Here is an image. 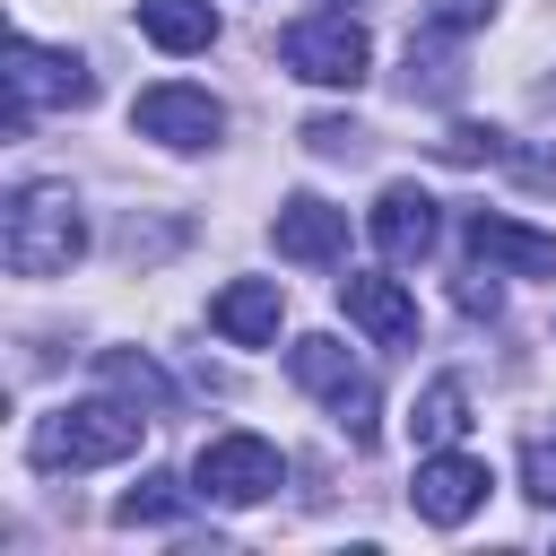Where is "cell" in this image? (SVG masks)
<instances>
[{
    "mask_svg": "<svg viewBox=\"0 0 556 556\" xmlns=\"http://www.w3.org/2000/svg\"><path fill=\"white\" fill-rule=\"evenodd\" d=\"M191 495H200V486H182V478L148 469V478L113 504V521H122V530H165V521H182V513H191Z\"/></svg>",
    "mask_w": 556,
    "mask_h": 556,
    "instance_id": "obj_16",
    "label": "cell"
},
{
    "mask_svg": "<svg viewBox=\"0 0 556 556\" xmlns=\"http://www.w3.org/2000/svg\"><path fill=\"white\" fill-rule=\"evenodd\" d=\"M96 374L122 391V400H139V408H174V382L156 374V356H130V348H104L96 356Z\"/></svg>",
    "mask_w": 556,
    "mask_h": 556,
    "instance_id": "obj_17",
    "label": "cell"
},
{
    "mask_svg": "<svg viewBox=\"0 0 556 556\" xmlns=\"http://www.w3.org/2000/svg\"><path fill=\"white\" fill-rule=\"evenodd\" d=\"M443 156H452V165H486V156H504V139L478 130V122H460V130H443Z\"/></svg>",
    "mask_w": 556,
    "mask_h": 556,
    "instance_id": "obj_21",
    "label": "cell"
},
{
    "mask_svg": "<svg viewBox=\"0 0 556 556\" xmlns=\"http://www.w3.org/2000/svg\"><path fill=\"white\" fill-rule=\"evenodd\" d=\"M521 478H530V504H556V443L547 434L521 443Z\"/></svg>",
    "mask_w": 556,
    "mask_h": 556,
    "instance_id": "obj_19",
    "label": "cell"
},
{
    "mask_svg": "<svg viewBox=\"0 0 556 556\" xmlns=\"http://www.w3.org/2000/svg\"><path fill=\"white\" fill-rule=\"evenodd\" d=\"M139 35L156 52H208L217 43V0H139Z\"/></svg>",
    "mask_w": 556,
    "mask_h": 556,
    "instance_id": "obj_14",
    "label": "cell"
},
{
    "mask_svg": "<svg viewBox=\"0 0 556 556\" xmlns=\"http://www.w3.org/2000/svg\"><path fill=\"white\" fill-rule=\"evenodd\" d=\"M504 295H495V278H460V313H495Z\"/></svg>",
    "mask_w": 556,
    "mask_h": 556,
    "instance_id": "obj_22",
    "label": "cell"
},
{
    "mask_svg": "<svg viewBox=\"0 0 556 556\" xmlns=\"http://www.w3.org/2000/svg\"><path fill=\"white\" fill-rule=\"evenodd\" d=\"M287 374H295V382H304V391L330 408V426H339L356 452L382 434V391H374V374H365V365H356V356H348L330 330L295 339V348H287Z\"/></svg>",
    "mask_w": 556,
    "mask_h": 556,
    "instance_id": "obj_3",
    "label": "cell"
},
{
    "mask_svg": "<svg viewBox=\"0 0 556 556\" xmlns=\"http://www.w3.org/2000/svg\"><path fill=\"white\" fill-rule=\"evenodd\" d=\"M130 122H139V139H156V148H174V156H200V148H217V130H226V104H217L208 87H182V78H165V87H148V96L130 104Z\"/></svg>",
    "mask_w": 556,
    "mask_h": 556,
    "instance_id": "obj_7",
    "label": "cell"
},
{
    "mask_svg": "<svg viewBox=\"0 0 556 556\" xmlns=\"http://www.w3.org/2000/svg\"><path fill=\"white\" fill-rule=\"evenodd\" d=\"M269 243H278V261H304V269H321V261H339V252H348V208H330V200L295 191V200H278V217H269Z\"/></svg>",
    "mask_w": 556,
    "mask_h": 556,
    "instance_id": "obj_12",
    "label": "cell"
},
{
    "mask_svg": "<svg viewBox=\"0 0 556 556\" xmlns=\"http://www.w3.org/2000/svg\"><path fill=\"white\" fill-rule=\"evenodd\" d=\"M278 313H287L278 278H226V287L208 295V330L235 339V348H269V339H278Z\"/></svg>",
    "mask_w": 556,
    "mask_h": 556,
    "instance_id": "obj_13",
    "label": "cell"
},
{
    "mask_svg": "<svg viewBox=\"0 0 556 556\" xmlns=\"http://www.w3.org/2000/svg\"><path fill=\"white\" fill-rule=\"evenodd\" d=\"M365 226H374V252H382L391 269H408V261H426V252H434V235H443V208H434L417 182H391V191L374 200V217H365Z\"/></svg>",
    "mask_w": 556,
    "mask_h": 556,
    "instance_id": "obj_11",
    "label": "cell"
},
{
    "mask_svg": "<svg viewBox=\"0 0 556 556\" xmlns=\"http://www.w3.org/2000/svg\"><path fill=\"white\" fill-rule=\"evenodd\" d=\"M486 460L478 452H460V443H443V452H417V478H408V504H417V521H434V530H460L478 504H486Z\"/></svg>",
    "mask_w": 556,
    "mask_h": 556,
    "instance_id": "obj_8",
    "label": "cell"
},
{
    "mask_svg": "<svg viewBox=\"0 0 556 556\" xmlns=\"http://www.w3.org/2000/svg\"><path fill=\"white\" fill-rule=\"evenodd\" d=\"M495 17V0H426V26L417 35H478Z\"/></svg>",
    "mask_w": 556,
    "mask_h": 556,
    "instance_id": "obj_18",
    "label": "cell"
},
{
    "mask_svg": "<svg viewBox=\"0 0 556 556\" xmlns=\"http://www.w3.org/2000/svg\"><path fill=\"white\" fill-rule=\"evenodd\" d=\"M460 235H469V252H478L486 269L556 278V235H539V226H521V217H504V208H469V217H460Z\"/></svg>",
    "mask_w": 556,
    "mask_h": 556,
    "instance_id": "obj_10",
    "label": "cell"
},
{
    "mask_svg": "<svg viewBox=\"0 0 556 556\" xmlns=\"http://www.w3.org/2000/svg\"><path fill=\"white\" fill-rule=\"evenodd\" d=\"M96 96V78H87V61L78 52H52V43H35V35H9V130H26L35 113H78Z\"/></svg>",
    "mask_w": 556,
    "mask_h": 556,
    "instance_id": "obj_5",
    "label": "cell"
},
{
    "mask_svg": "<svg viewBox=\"0 0 556 556\" xmlns=\"http://www.w3.org/2000/svg\"><path fill=\"white\" fill-rule=\"evenodd\" d=\"M339 313L374 339V348H417V295L400 278H374V269H348L339 278Z\"/></svg>",
    "mask_w": 556,
    "mask_h": 556,
    "instance_id": "obj_9",
    "label": "cell"
},
{
    "mask_svg": "<svg viewBox=\"0 0 556 556\" xmlns=\"http://www.w3.org/2000/svg\"><path fill=\"white\" fill-rule=\"evenodd\" d=\"M304 148H321V156H356V148H365V130H356V122H339V113H321V122H304Z\"/></svg>",
    "mask_w": 556,
    "mask_h": 556,
    "instance_id": "obj_20",
    "label": "cell"
},
{
    "mask_svg": "<svg viewBox=\"0 0 556 556\" xmlns=\"http://www.w3.org/2000/svg\"><path fill=\"white\" fill-rule=\"evenodd\" d=\"M191 486L208 495V504H269L278 486H287V460H278V443H261V434H208L200 443V460H191Z\"/></svg>",
    "mask_w": 556,
    "mask_h": 556,
    "instance_id": "obj_6",
    "label": "cell"
},
{
    "mask_svg": "<svg viewBox=\"0 0 556 556\" xmlns=\"http://www.w3.org/2000/svg\"><path fill=\"white\" fill-rule=\"evenodd\" d=\"M408 434H417V452H443V443H460V434H469V391H460V374H434V382L417 391Z\"/></svg>",
    "mask_w": 556,
    "mask_h": 556,
    "instance_id": "obj_15",
    "label": "cell"
},
{
    "mask_svg": "<svg viewBox=\"0 0 556 556\" xmlns=\"http://www.w3.org/2000/svg\"><path fill=\"white\" fill-rule=\"evenodd\" d=\"M87 252V217L70 182H17L9 217H0V261L17 278H70V261Z\"/></svg>",
    "mask_w": 556,
    "mask_h": 556,
    "instance_id": "obj_2",
    "label": "cell"
},
{
    "mask_svg": "<svg viewBox=\"0 0 556 556\" xmlns=\"http://www.w3.org/2000/svg\"><path fill=\"white\" fill-rule=\"evenodd\" d=\"M139 434H148V417H139L130 400H70V408H43V417L26 426V460H35L43 478H61V469H104V460H130Z\"/></svg>",
    "mask_w": 556,
    "mask_h": 556,
    "instance_id": "obj_1",
    "label": "cell"
},
{
    "mask_svg": "<svg viewBox=\"0 0 556 556\" xmlns=\"http://www.w3.org/2000/svg\"><path fill=\"white\" fill-rule=\"evenodd\" d=\"M278 61H287L304 87H365L374 35H365L348 9H313V17H295V26L278 35Z\"/></svg>",
    "mask_w": 556,
    "mask_h": 556,
    "instance_id": "obj_4",
    "label": "cell"
}]
</instances>
